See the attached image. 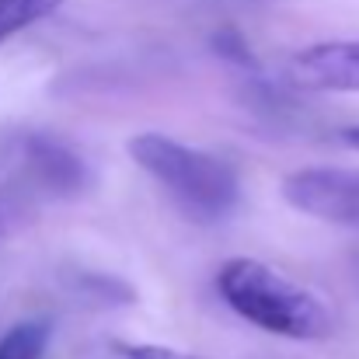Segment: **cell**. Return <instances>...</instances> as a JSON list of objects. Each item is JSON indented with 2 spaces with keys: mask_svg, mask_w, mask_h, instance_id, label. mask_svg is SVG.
I'll list each match as a JSON object with an SVG mask.
<instances>
[{
  "mask_svg": "<svg viewBox=\"0 0 359 359\" xmlns=\"http://www.w3.org/2000/svg\"><path fill=\"white\" fill-rule=\"evenodd\" d=\"M217 293L248 325L279 339L321 342L335 332V314L321 293L258 258L224 262L217 272Z\"/></svg>",
  "mask_w": 359,
  "mask_h": 359,
  "instance_id": "cell-1",
  "label": "cell"
},
{
  "mask_svg": "<svg viewBox=\"0 0 359 359\" xmlns=\"http://www.w3.org/2000/svg\"><path fill=\"white\" fill-rule=\"evenodd\" d=\"M129 157L196 220H220L238 206V175L213 154L185 147L164 133H140L129 140Z\"/></svg>",
  "mask_w": 359,
  "mask_h": 359,
  "instance_id": "cell-2",
  "label": "cell"
},
{
  "mask_svg": "<svg viewBox=\"0 0 359 359\" xmlns=\"http://www.w3.org/2000/svg\"><path fill=\"white\" fill-rule=\"evenodd\" d=\"M283 196L293 210L359 231V171L346 168H304L283 182Z\"/></svg>",
  "mask_w": 359,
  "mask_h": 359,
  "instance_id": "cell-3",
  "label": "cell"
},
{
  "mask_svg": "<svg viewBox=\"0 0 359 359\" xmlns=\"http://www.w3.org/2000/svg\"><path fill=\"white\" fill-rule=\"evenodd\" d=\"M290 77L311 91H359V39L300 49L290 63Z\"/></svg>",
  "mask_w": 359,
  "mask_h": 359,
  "instance_id": "cell-4",
  "label": "cell"
},
{
  "mask_svg": "<svg viewBox=\"0 0 359 359\" xmlns=\"http://www.w3.org/2000/svg\"><path fill=\"white\" fill-rule=\"evenodd\" d=\"M63 0H0V42L49 18Z\"/></svg>",
  "mask_w": 359,
  "mask_h": 359,
  "instance_id": "cell-5",
  "label": "cell"
},
{
  "mask_svg": "<svg viewBox=\"0 0 359 359\" xmlns=\"http://www.w3.org/2000/svg\"><path fill=\"white\" fill-rule=\"evenodd\" d=\"M49 342V325L21 321L0 339V359H42Z\"/></svg>",
  "mask_w": 359,
  "mask_h": 359,
  "instance_id": "cell-6",
  "label": "cell"
},
{
  "mask_svg": "<svg viewBox=\"0 0 359 359\" xmlns=\"http://www.w3.org/2000/svg\"><path fill=\"white\" fill-rule=\"evenodd\" d=\"M116 353L122 359H196L189 353L171 349V346H157V342H122V346H116Z\"/></svg>",
  "mask_w": 359,
  "mask_h": 359,
  "instance_id": "cell-7",
  "label": "cell"
},
{
  "mask_svg": "<svg viewBox=\"0 0 359 359\" xmlns=\"http://www.w3.org/2000/svg\"><path fill=\"white\" fill-rule=\"evenodd\" d=\"M342 140L353 147V150H359V126H349V129H342Z\"/></svg>",
  "mask_w": 359,
  "mask_h": 359,
  "instance_id": "cell-8",
  "label": "cell"
}]
</instances>
